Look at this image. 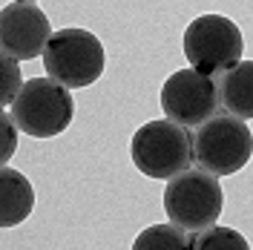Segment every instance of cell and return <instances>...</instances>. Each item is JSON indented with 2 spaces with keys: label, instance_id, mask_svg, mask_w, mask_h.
Returning a JSON list of instances; mask_svg holds the SVG:
<instances>
[{
  "label": "cell",
  "instance_id": "obj_1",
  "mask_svg": "<svg viewBox=\"0 0 253 250\" xmlns=\"http://www.w3.org/2000/svg\"><path fill=\"white\" fill-rule=\"evenodd\" d=\"M132 164L147 178H175L193 164V135L170 118L147 121L129 141Z\"/></svg>",
  "mask_w": 253,
  "mask_h": 250
},
{
  "label": "cell",
  "instance_id": "obj_2",
  "mask_svg": "<svg viewBox=\"0 0 253 250\" xmlns=\"http://www.w3.org/2000/svg\"><path fill=\"white\" fill-rule=\"evenodd\" d=\"M12 118L20 132L32 138H55L75 118V101L69 86L55 78H29L12 101Z\"/></svg>",
  "mask_w": 253,
  "mask_h": 250
},
{
  "label": "cell",
  "instance_id": "obj_3",
  "mask_svg": "<svg viewBox=\"0 0 253 250\" xmlns=\"http://www.w3.org/2000/svg\"><path fill=\"white\" fill-rule=\"evenodd\" d=\"M224 207L219 175L205 170H187L167 181L164 187V213L175 227L187 233H202L213 227Z\"/></svg>",
  "mask_w": 253,
  "mask_h": 250
},
{
  "label": "cell",
  "instance_id": "obj_4",
  "mask_svg": "<svg viewBox=\"0 0 253 250\" xmlns=\"http://www.w3.org/2000/svg\"><path fill=\"white\" fill-rule=\"evenodd\" d=\"M253 156V132L242 118L224 112L213 115L193 132V161L213 175H233Z\"/></svg>",
  "mask_w": 253,
  "mask_h": 250
},
{
  "label": "cell",
  "instance_id": "obj_5",
  "mask_svg": "<svg viewBox=\"0 0 253 250\" xmlns=\"http://www.w3.org/2000/svg\"><path fill=\"white\" fill-rule=\"evenodd\" d=\"M184 58L193 69L210 78L224 75L242 61L245 38L239 26L224 15H202L184 29Z\"/></svg>",
  "mask_w": 253,
  "mask_h": 250
},
{
  "label": "cell",
  "instance_id": "obj_6",
  "mask_svg": "<svg viewBox=\"0 0 253 250\" xmlns=\"http://www.w3.org/2000/svg\"><path fill=\"white\" fill-rule=\"evenodd\" d=\"M41 61L46 66L49 78L61 81L69 89H81V86H89L104 75L107 58H104L101 41L92 32L66 26V29L52 35Z\"/></svg>",
  "mask_w": 253,
  "mask_h": 250
},
{
  "label": "cell",
  "instance_id": "obj_7",
  "mask_svg": "<svg viewBox=\"0 0 253 250\" xmlns=\"http://www.w3.org/2000/svg\"><path fill=\"white\" fill-rule=\"evenodd\" d=\"M219 83L199 69H178L161 86V110L181 126H202L219 115Z\"/></svg>",
  "mask_w": 253,
  "mask_h": 250
},
{
  "label": "cell",
  "instance_id": "obj_8",
  "mask_svg": "<svg viewBox=\"0 0 253 250\" xmlns=\"http://www.w3.org/2000/svg\"><path fill=\"white\" fill-rule=\"evenodd\" d=\"M52 26L43 9L35 3L12 0L0 9V49L3 55H12L17 61L43 58L46 43L52 41Z\"/></svg>",
  "mask_w": 253,
  "mask_h": 250
},
{
  "label": "cell",
  "instance_id": "obj_9",
  "mask_svg": "<svg viewBox=\"0 0 253 250\" xmlns=\"http://www.w3.org/2000/svg\"><path fill=\"white\" fill-rule=\"evenodd\" d=\"M35 210V187L23 172L9 164L0 167V227H15Z\"/></svg>",
  "mask_w": 253,
  "mask_h": 250
},
{
  "label": "cell",
  "instance_id": "obj_10",
  "mask_svg": "<svg viewBox=\"0 0 253 250\" xmlns=\"http://www.w3.org/2000/svg\"><path fill=\"white\" fill-rule=\"evenodd\" d=\"M219 101L230 115L253 121V61H239L219 75Z\"/></svg>",
  "mask_w": 253,
  "mask_h": 250
},
{
  "label": "cell",
  "instance_id": "obj_11",
  "mask_svg": "<svg viewBox=\"0 0 253 250\" xmlns=\"http://www.w3.org/2000/svg\"><path fill=\"white\" fill-rule=\"evenodd\" d=\"M132 250H193V239L187 230L170 224H150L135 236Z\"/></svg>",
  "mask_w": 253,
  "mask_h": 250
},
{
  "label": "cell",
  "instance_id": "obj_12",
  "mask_svg": "<svg viewBox=\"0 0 253 250\" xmlns=\"http://www.w3.org/2000/svg\"><path fill=\"white\" fill-rule=\"evenodd\" d=\"M193 250H251L248 239L233 227H207L193 236Z\"/></svg>",
  "mask_w": 253,
  "mask_h": 250
},
{
  "label": "cell",
  "instance_id": "obj_13",
  "mask_svg": "<svg viewBox=\"0 0 253 250\" xmlns=\"http://www.w3.org/2000/svg\"><path fill=\"white\" fill-rule=\"evenodd\" d=\"M26 81L20 78V66H17V58L12 55H3V107H12V101L17 98L20 86Z\"/></svg>",
  "mask_w": 253,
  "mask_h": 250
},
{
  "label": "cell",
  "instance_id": "obj_14",
  "mask_svg": "<svg viewBox=\"0 0 253 250\" xmlns=\"http://www.w3.org/2000/svg\"><path fill=\"white\" fill-rule=\"evenodd\" d=\"M0 126L6 132V147L0 153V167H6L9 158L15 156V150H17V124H15V118H12V112H0Z\"/></svg>",
  "mask_w": 253,
  "mask_h": 250
},
{
  "label": "cell",
  "instance_id": "obj_15",
  "mask_svg": "<svg viewBox=\"0 0 253 250\" xmlns=\"http://www.w3.org/2000/svg\"><path fill=\"white\" fill-rule=\"evenodd\" d=\"M23 3H35V0H23Z\"/></svg>",
  "mask_w": 253,
  "mask_h": 250
}]
</instances>
